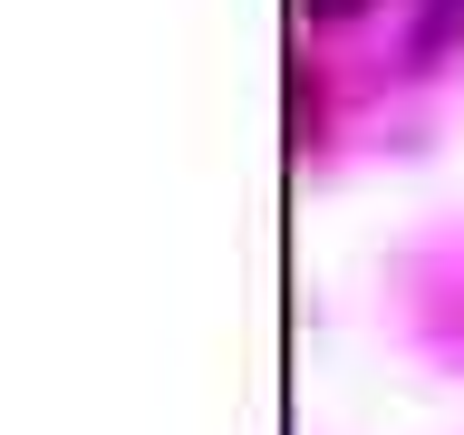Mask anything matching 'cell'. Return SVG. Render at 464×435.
Masks as SVG:
<instances>
[{
  "mask_svg": "<svg viewBox=\"0 0 464 435\" xmlns=\"http://www.w3.org/2000/svg\"><path fill=\"white\" fill-rule=\"evenodd\" d=\"M300 10H319V20H348V10H368V0H300Z\"/></svg>",
  "mask_w": 464,
  "mask_h": 435,
  "instance_id": "2",
  "label": "cell"
},
{
  "mask_svg": "<svg viewBox=\"0 0 464 435\" xmlns=\"http://www.w3.org/2000/svg\"><path fill=\"white\" fill-rule=\"evenodd\" d=\"M455 29H464V0H435V10H426V29H416V49H445Z\"/></svg>",
  "mask_w": 464,
  "mask_h": 435,
  "instance_id": "1",
  "label": "cell"
}]
</instances>
